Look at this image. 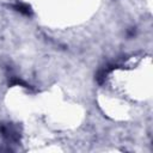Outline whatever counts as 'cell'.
Wrapping results in <instances>:
<instances>
[{
	"label": "cell",
	"mask_w": 153,
	"mask_h": 153,
	"mask_svg": "<svg viewBox=\"0 0 153 153\" xmlns=\"http://www.w3.org/2000/svg\"><path fill=\"white\" fill-rule=\"evenodd\" d=\"M14 8H17V11H19V12H20V13H23V14H26V16H29V14H30V7H29V6H26V5L19 4V5H16V6H14Z\"/></svg>",
	"instance_id": "1"
}]
</instances>
